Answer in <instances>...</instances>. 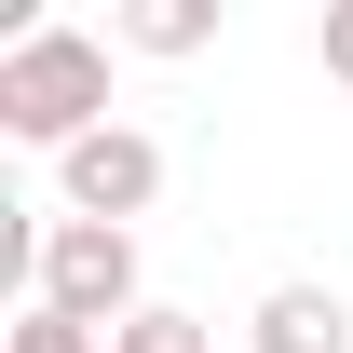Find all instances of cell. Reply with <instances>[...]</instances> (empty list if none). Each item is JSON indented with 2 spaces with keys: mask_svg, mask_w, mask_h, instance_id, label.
Listing matches in <instances>:
<instances>
[{
  "mask_svg": "<svg viewBox=\"0 0 353 353\" xmlns=\"http://www.w3.org/2000/svg\"><path fill=\"white\" fill-rule=\"evenodd\" d=\"M109 123V41L95 28H28V41H0V136H28V150H82Z\"/></svg>",
  "mask_w": 353,
  "mask_h": 353,
  "instance_id": "cell-1",
  "label": "cell"
},
{
  "mask_svg": "<svg viewBox=\"0 0 353 353\" xmlns=\"http://www.w3.org/2000/svg\"><path fill=\"white\" fill-rule=\"evenodd\" d=\"M28 299H54V312H82V326H109L123 340L136 312V231H109V218H41L28 231Z\"/></svg>",
  "mask_w": 353,
  "mask_h": 353,
  "instance_id": "cell-2",
  "label": "cell"
},
{
  "mask_svg": "<svg viewBox=\"0 0 353 353\" xmlns=\"http://www.w3.org/2000/svg\"><path fill=\"white\" fill-rule=\"evenodd\" d=\"M54 190H68V218H109V231H136L150 218V190H163V150L136 123H95L68 163H54Z\"/></svg>",
  "mask_w": 353,
  "mask_h": 353,
  "instance_id": "cell-3",
  "label": "cell"
},
{
  "mask_svg": "<svg viewBox=\"0 0 353 353\" xmlns=\"http://www.w3.org/2000/svg\"><path fill=\"white\" fill-rule=\"evenodd\" d=\"M245 353H353L340 285H272V299L245 312Z\"/></svg>",
  "mask_w": 353,
  "mask_h": 353,
  "instance_id": "cell-4",
  "label": "cell"
},
{
  "mask_svg": "<svg viewBox=\"0 0 353 353\" xmlns=\"http://www.w3.org/2000/svg\"><path fill=\"white\" fill-rule=\"evenodd\" d=\"M109 28H123L136 54H204V41H218V0H123Z\"/></svg>",
  "mask_w": 353,
  "mask_h": 353,
  "instance_id": "cell-5",
  "label": "cell"
},
{
  "mask_svg": "<svg viewBox=\"0 0 353 353\" xmlns=\"http://www.w3.org/2000/svg\"><path fill=\"white\" fill-rule=\"evenodd\" d=\"M109 353H218V326H204V312H176V299H150Z\"/></svg>",
  "mask_w": 353,
  "mask_h": 353,
  "instance_id": "cell-6",
  "label": "cell"
},
{
  "mask_svg": "<svg viewBox=\"0 0 353 353\" xmlns=\"http://www.w3.org/2000/svg\"><path fill=\"white\" fill-rule=\"evenodd\" d=\"M14 353H109V326H82V312L28 299V312H14Z\"/></svg>",
  "mask_w": 353,
  "mask_h": 353,
  "instance_id": "cell-7",
  "label": "cell"
},
{
  "mask_svg": "<svg viewBox=\"0 0 353 353\" xmlns=\"http://www.w3.org/2000/svg\"><path fill=\"white\" fill-rule=\"evenodd\" d=\"M312 54H326V82H353V0H326V28H312Z\"/></svg>",
  "mask_w": 353,
  "mask_h": 353,
  "instance_id": "cell-8",
  "label": "cell"
}]
</instances>
